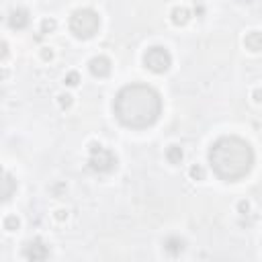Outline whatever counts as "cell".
<instances>
[{
  "label": "cell",
  "instance_id": "cell-1",
  "mask_svg": "<svg viewBox=\"0 0 262 262\" xmlns=\"http://www.w3.org/2000/svg\"><path fill=\"white\" fill-rule=\"evenodd\" d=\"M117 119L131 129H145L154 125L162 113L160 94L147 84H129L115 96Z\"/></svg>",
  "mask_w": 262,
  "mask_h": 262
},
{
  "label": "cell",
  "instance_id": "cell-2",
  "mask_svg": "<svg viewBox=\"0 0 262 262\" xmlns=\"http://www.w3.org/2000/svg\"><path fill=\"white\" fill-rule=\"evenodd\" d=\"M209 164L219 178H223L227 182L239 180L252 170L254 151L248 141H244L235 135H225V137H219L211 145Z\"/></svg>",
  "mask_w": 262,
  "mask_h": 262
},
{
  "label": "cell",
  "instance_id": "cell-3",
  "mask_svg": "<svg viewBox=\"0 0 262 262\" xmlns=\"http://www.w3.org/2000/svg\"><path fill=\"white\" fill-rule=\"evenodd\" d=\"M98 27H100V18H98V14H96L94 10H90V8H80V10H76V12L72 14V18H70V29H72V33H74L78 39H88V37H92V35L98 31Z\"/></svg>",
  "mask_w": 262,
  "mask_h": 262
},
{
  "label": "cell",
  "instance_id": "cell-4",
  "mask_svg": "<svg viewBox=\"0 0 262 262\" xmlns=\"http://www.w3.org/2000/svg\"><path fill=\"white\" fill-rule=\"evenodd\" d=\"M88 166L98 172V174H106L111 170H115L117 166V158L111 149L102 147L100 143H92L90 145V158H88Z\"/></svg>",
  "mask_w": 262,
  "mask_h": 262
},
{
  "label": "cell",
  "instance_id": "cell-5",
  "mask_svg": "<svg viewBox=\"0 0 262 262\" xmlns=\"http://www.w3.org/2000/svg\"><path fill=\"white\" fill-rule=\"evenodd\" d=\"M143 63H145V68L151 70L154 74H164V72L170 68L172 57H170V53H168L166 47L156 45V47H149V49L145 51V55H143Z\"/></svg>",
  "mask_w": 262,
  "mask_h": 262
},
{
  "label": "cell",
  "instance_id": "cell-6",
  "mask_svg": "<svg viewBox=\"0 0 262 262\" xmlns=\"http://www.w3.org/2000/svg\"><path fill=\"white\" fill-rule=\"evenodd\" d=\"M25 258H29V260H45L47 256H49V248L41 242V239H35V242H29L27 246H25Z\"/></svg>",
  "mask_w": 262,
  "mask_h": 262
},
{
  "label": "cell",
  "instance_id": "cell-7",
  "mask_svg": "<svg viewBox=\"0 0 262 262\" xmlns=\"http://www.w3.org/2000/svg\"><path fill=\"white\" fill-rule=\"evenodd\" d=\"M88 68H90V74H92V76H96V78H104V76H108V74H111V61H108L106 57H102V55H98V57L90 59Z\"/></svg>",
  "mask_w": 262,
  "mask_h": 262
},
{
  "label": "cell",
  "instance_id": "cell-8",
  "mask_svg": "<svg viewBox=\"0 0 262 262\" xmlns=\"http://www.w3.org/2000/svg\"><path fill=\"white\" fill-rule=\"evenodd\" d=\"M8 25H10L12 29H25V27L29 25V12H27L25 8L12 10L10 16H8Z\"/></svg>",
  "mask_w": 262,
  "mask_h": 262
},
{
  "label": "cell",
  "instance_id": "cell-9",
  "mask_svg": "<svg viewBox=\"0 0 262 262\" xmlns=\"http://www.w3.org/2000/svg\"><path fill=\"white\" fill-rule=\"evenodd\" d=\"M244 45H246L250 51H260V49H262V33H258V31L248 33L246 39H244Z\"/></svg>",
  "mask_w": 262,
  "mask_h": 262
},
{
  "label": "cell",
  "instance_id": "cell-10",
  "mask_svg": "<svg viewBox=\"0 0 262 262\" xmlns=\"http://www.w3.org/2000/svg\"><path fill=\"white\" fill-rule=\"evenodd\" d=\"M164 248L170 252V254H180L182 252V248H184V242L180 239V237H176V235H170V237H166V242H164Z\"/></svg>",
  "mask_w": 262,
  "mask_h": 262
},
{
  "label": "cell",
  "instance_id": "cell-11",
  "mask_svg": "<svg viewBox=\"0 0 262 262\" xmlns=\"http://www.w3.org/2000/svg\"><path fill=\"white\" fill-rule=\"evenodd\" d=\"M188 18H190L188 8L176 6V8L172 10V23H174V25H186V23H188Z\"/></svg>",
  "mask_w": 262,
  "mask_h": 262
},
{
  "label": "cell",
  "instance_id": "cell-12",
  "mask_svg": "<svg viewBox=\"0 0 262 262\" xmlns=\"http://www.w3.org/2000/svg\"><path fill=\"white\" fill-rule=\"evenodd\" d=\"M2 184H4V190H2V199H4V201H8V199L12 196V192L16 190V180H12V176H10V174H4V180H2Z\"/></svg>",
  "mask_w": 262,
  "mask_h": 262
},
{
  "label": "cell",
  "instance_id": "cell-13",
  "mask_svg": "<svg viewBox=\"0 0 262 262\" xmlns=\"http://www.w3.org/2000/svg\"><path fill=\"white\" fill-rule=\"evenodd\" d=\"M166 158H168L170 164H180V160H182V149H180L178 145H170V147L166 149Z\"/></svg>",
  "mask_w": 262,
  "mask_h": 262
},
{
  "label": "cell",
  "instance_id": "cell-14",
  "mask_svg": "<svg viewBox=\"0 0 262 262\" xmlns=\"http://www.w3.org/2000/svg\"><path fill=\"white\" fill-rule=\"evenodd\" d=\"M16 227H18V219H16L14 215H10V217H6V219H4V229L12 231V229H16Z\"/></svg>",
  "mask_w": 262,
  "mask_h": 262
},
{
  "label": "cell",
  "instance_id": "cell-15",
  "mask_svg": "<svg viewBox=\"0 0 262 262\" xmlns=\"http://www.w3.org/2000/svg\"><path fill=\"white\" fill-rule=\"evenodd\" d=\"M55 29V20L53 18H45L43 23H41V33H49V31H53Z\"/></svg>",
  "mask_w": 262,
  "mask_h": 262
},
{
  "label": "cell",
  "instance_id": "cell-16",
  "mask_svg": "<svg viewBox=\"0 0 262 262\" xmlns=\"http://www.w3.org/2000/svg\"><path fill=\"white\" fill-rule=\"evenodd\" d=\"M190 176H192L194 180H201V178L205 176V172H203L201 166H192V168H190Z\"/></svg>",
  "mask_w": 262,
  "mask_h": 262
},
{
  "label": "cell",
  "instance_id": "cell-17",
  "mask_svg": "<svg viewBox=\"0 0 262 262\" xmlns=\"http://www.w3.org/2000/svg\"><path fill=\"white\" fill-rule=\"evenodd\" d=\"M66 84H68V86H76V84H78V74H76V72L68 74V76H66Z\"/></svg>",
  "mask_w": 262,
  "mask_h": 262
},
{
  "label": "cell",
  "instance_id": "cell-18",
  "mask_svg": "<svg viewBox=\"0 0 262 262\" xmlns=\"http://www.w3.org/2000/svg\"><path fill=\"white\" fill-rule=\"evenodd\" d=\"M59 104H61L63 108H68V106L72 104V96H70V94H61V96H59Z\"/></svg>",
  "mask_w": 262,
  "mask_h": 262
},
{
  "label": "cell",
  "instance_id": "cell-19",
  "mask_svg": "<svg viewBox=\"0 0 262 262\" xmlns=\"http://www.w3.org/2000/svg\"><path fill=\"white\" fill-rule=\"evenodd\" d=\"M254 100H256V102H262V88L254 90Z\"/></svg>",
  "mask_w": 262,
  "mask_h": 262
},
{
  "label": "cell",
  "instance_id": "cell-20",
  "mask_svg": "<svg viewBox=\"0 0 262 262\" xmlns=\"http://www.w3.org/2000/svg\"><path fill=\"white\" fill-rule=\"evenodd\" d=\"M239 209L242 211H248V203H239Z\"/></svg>",
  "mask_w": 262,
  "mask_h": 262
}]
</instances>
